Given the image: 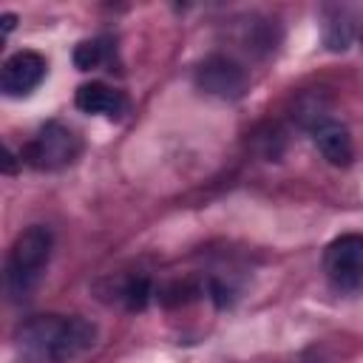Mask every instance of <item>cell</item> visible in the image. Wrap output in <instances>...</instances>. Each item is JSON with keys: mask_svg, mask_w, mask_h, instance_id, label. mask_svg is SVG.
Segmentation results:
<instances>
[{"mask_svg": "<svg viewBox=\"0 0 363 363\" xmlns=\"http://www.w3.org/2000/svg\"><path fill=\"white\" fill-rule=\"evenodd\" d=\"M96 343V326L79 315H31L14 332L23 363H71Z\"/></svg>", "mask_w": 363, "mask_h": 363, "instance_id": "1", "label": "cell"}, {"mask_svg": "<svg viewBox=\"0 0 363 363\" xmlns=\"http://www.w3.org/2000/svg\"><path fill=\"white\" fill-rule=\"evenodd\" d=\"M51 247L54 235L45 224H31L14 238L6 258V292L14 303L28 301L31 292L40 286L51 261Z\"/></svg>", "mask_w": 363, "mask_h": 363, "instance_id": "2", "label": "cell"}, {"mask_svg": "<svg viewBox=\"0 0 363 363\" xmlns=\"http://www.w3.org/2000/svg\"><path fill=\"white\" fill-rule=\"evenodd\" d=\"M82 153V139L62 122H45L28 145L20 150V162L34 170H62L74 164Z\"/></svg>", "mask_w": 363, "mask_h": 363, "instance_id": "3", "label": "cell"}, {"mask_svg": "<svg viewBox=\"0 0 363 363\" xmlns=\"http://www.w3.org/2000/svg\"><path fill=\"white\" fill-rule=\"evenodd\" d=\"M193 79H196L199 91H204L210 96H218V99H227V102H235L250 91V74L244 71L241 62H235L227 54L204 57L199 62Z\"/></svg>", "mask_w": 363, "mask_h": 363, "instance_id": "4", "label": "cell"}, {"mask_svg": "<svg viewBox=\"0 0 363 363\" xmlns=\"http://www.w3.org/2000/svg\"><path fill=\"white\" fill-rule=\"evenodd\" d=\"M323 272L335 289H357L363 284V235L343 233L323 250Z\"/></svg>", "mask_w": 363, "mask_h": 363, "instance_id": "5", "label": "cell"}, {"mask_svg": "<svg viewBox=\"0 0 363 363\" xmlns=\"http://www.w3.org/2000/svg\"><path fill=\"white\" fill-rule=\"evenodd\" d=\"M45 71H48V62L43 54L37 51H17L11 54L3 68H0V91L11 99L17 96H28L43 79H45Z\"/></svg>", "mask_w": 363, "mask_h": 363, "instance_id": "6", "label": "cell"}, {"mask_svg": "<svg viewBox=\"0 0 363 363\" xmlns=\"http://www.w3.org/2000/svg\"><path fill=\"white\" fill-rule=\"evenodd\" d=\"M309 136L315 142V147L320 150V156L335 164V167H349L354 159V142L352 133L343 122L326 116V113H315L309 122Z\"/></svg>", "mask_w": 363, "mask_h": 363, "instance_id": "7", "label": "cell"}, {"mask_svg": "<svg viewBox=\"0 0 363 363\" xmlns=\"http://www.w3.org/2000/svg\"><path fill=\"white\" fill-rule=\"evenodd\" d=\"M74 105L82 113H94V116H108V119H119L128 113V96L119 88H111L108 82H82L74 94Z\"/></svg>", "mask_w": 363, "mask_h": 363, "instance_id": "8", "label": "cell"}, {"mask_svg": "<svg viewBox=\"0 0 363 363\" xmlns=\"http://www.w3.org/2000/svg\"><path fill=\"white\" fill-rule=\"evenodd\" d=\"M156 295V286L147 275L142 272H133V275H125L113 284V298L128 309V312H142Z\"/></svg>", "mask_w": 363, "mask_h": 363, "instance_id": "9", "label": "cell"}, {"mask_svg": "<svg viewBox=\"0 0 363 363\" xmlns=\"http://www.w3.org/2000/svg\"><path fill=\"white\" fill-rule=\"evenodd\" d=\"M111 60H113V40L111 37H91V40H82L74 48V65L79 71L102 68Z\"/></svg>", "mask_w": 363, "mask_h": 363, "instance_id": "10", "label": "cell"}, {"mask_svg": "<svg viewBox=\"0 0 363 363\" xmlns=\"http://www.w3.org/2000/svg\"><path fill=\"white\" fill-rule=\"evenodd\" d=\"M207 292V284H199L193 278H184V281H170L164 286L156 289V298L162 306H184L190 301H196L199 295Z\"/></svg>", "mask_w": 363, "mask_h": 363, "instance_id": "11", "label": "cell"}, {"mask_svg": "<svg viewBox=\"0 0 363 363\" xmlns=\"http://www.w3.org/2000/svg\"><path fill=\"white\" fill-rule=\"evenodd\" d=\"M323 40H326V45L332 51L349 48V43H352V23H346L340 17V11H337V17H332V20L323 23Z\"/></svg>", "mask_w": 363, "mask_h": 363, "instance_id": "12", "label": "cell"}, {"mask_svg": "<svg viewBox=\"0 0 363 363\" xmlns=\"http://www.w3.org/2000/svg\"><path fill=\"white\" fill-rule=\"evenodd\" d=\"M14 23H17V17H14V14H3V34H9V31L14 28Z\"/></svg>", "mask_w": 363, "mask_h": 363, "instance_id": "13", "label": "cell"}]
</instances>
